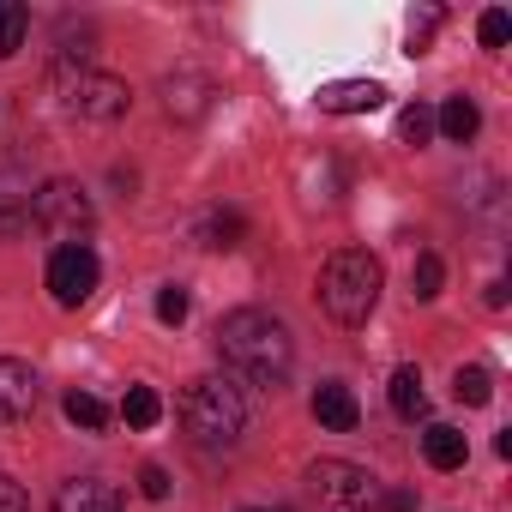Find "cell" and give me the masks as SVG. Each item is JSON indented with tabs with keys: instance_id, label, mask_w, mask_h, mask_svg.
<instances>
[{
	"instance_id": "obj_17",
	"label": "cell",
	"mask_w": 512,
	"mask_h": 512,
	"mask_svg": "<svg viewBox=\"0 0 512 512\" xmlns=\"http://www.w3.org/2000/svg\"><path fill=\"white\" fill-rule=\"evenodd\" d=\"M121 422H127V428H157V422H163V398H157L151 386H127V398H121Z\"/></svg>"
},
{
	"instance_id": "obj_22",
	"label": "cell",
	"mask_w": 512,
	"mask_h": 512,
	"mask_svg": "<svg viewBox=\"0 0 512 512\" xmlns=\"http://www.w3.org/2000/svg\"><path fill=\"white\" fill-rule=\"evenodd\" d=\"M187 308H193V296H187L181 284H163V290H157V320H163V326H181Z\"/></svg>"
},
{
	"instance_id": "obj_9",
	"label": "cell",
	"mask_w": 512,
	"mask_h": 512,
	"mask_svg": "<svg viewBox=\"0 0 512 512\" xmlns=\"http://www.w3.org/2000/svg\"><path fill=\"white\" fill-rule=\"evenodd\" d=\"M386 103V85L380 79H338V85H320V109L326 115H368Z\"/></svg>"
},
{
	"instance_id": "obj_7",
	"label": "cell",
	"mask_w": 512,
	"mask_h": 512,
	"mask_svg": "<svg viewBox=\"0 0 512 512\" xmlns=\"http://www.w3.org/2000/svg\"><path fill=\"white\" fill-rule=\"evenodd\" d=\"M308 482H314L326 500H338V506H374V500H380V476L362 470V464H344V458H320V464L308 470Z\"/></svg>"
},
{
	"instance_id": "obj_8",
	"label": "cell",
	"mask_w": 512,
	"mask_h": 512,
	"mask_svg": "<svg viewBox=\"0 0 512 512\" xmlns=\"http://www.w3.org/2000/svg\"><path fill=\"white\" fill-rule=\"evenodd\" d=\"M37 410V374L19 356H0V422H19Z\"/></svg>"
},
{
	"instance_id": "obj_4",
	"label": "cell",
	"mask_w": 512,
	"mask_h": 512,
	"mask_svg": "<svg viewBox=\"0 0 512 512\" xmlns=\"http://www.w3.org/2000/svg\"><path fill=\"white\" fill-rule=\"evenodd\" d=\"M55 103L79 121H121L133 91L115 79V73H97V67H61L55 73Z\"/></svg>"
},
{
	"instance_id": "obj_12",
	"label": "cell",
	"mask_w": 512,
	"mask_h": 512,
	"mask_svg": "<svg viewBox=\"0 0 512 512\" xmlns=\"http://www.w3.org/2000/svg\"><path fill=\"white\" fill-rule=\"evenodd\" d=\"M55 512H121V494L97 476H73V482H61Z\"/></svg>"
},
{
	"instance_id": "obj_25",
	"label": "cell",
	"mask_w": 512,
	"mask_h": 512,
	"mask_svg": "<svg viewBox=\"0 0 512 512\" xmlns=\"http://www.w3.org/2000/svg\"><path fill=\"white\" fill-rule=\"evenodd\" d=\"M139 494H145V500H169V470H163V464H145V470H139Z\"/></svg>"
},
{
	"instance_id": "obj_1",
	"label": "cell",
	"mask_w": 512,
	"mask_h": 512,
	"mask_svg": "<svg viewBox=\"0 0 512 512\" xmlns=\"http://www.w3.org/2000/svg\"><path fill=\"white\" fill-rule=\"evenodd\" d=\"M217 356H223L247 386L278 392V386L290 380V368H296V338H290V326H284L278 314H266V308H235V314H223V326H217Z\"/></svg>"
},
{
	"instance_id": "obj_26",
	"label": "cell",
	"mask_w": 512,
	"mask_h": 512,
	"mask_svg": "<svg viewBox=\"0 0 512 512\" xmlns=\"http://www.w3.org/2000/svg\"><path fill=\"white\" fill-rule=\"evenodd\" d=\"M0 512H31V506H25V488H19L13 476H0Z\"/></svg>"
},
{
	"instance_id": "obj_11",
	"label": "cell",
	"mask_w": 512,
	"mask_h": 512,
	"mask_svg": "<svg viewBox=\"0 0 512 512\" xmlns=\"http://www.w3.org/2000/svg\"><path fill=\"white\" fill-rule=\"evenodd\" d=\"M314 416H320V428L350 434V428L362 422V404H356V392H350L344 380H326V386L314 392Z\"/></svg>"
},
{
	"instance_id": "obj_21",
	"label": "cell",
	"mask_w": 512,
	"mask_h": 512,
	"mask_svg": "<svg viewBox=\"0 0 512 512\" xmlns=\"http://www.w3.org/2000/svg\"><path fill=\"white\" fill-rule=\"evenodd\" d=\"M428 133H434V109L410 103V109L398 115V139H404V145H428Z\"/></svg>"
},
{
	"instance_id": "obj_2",
	"label": "cell",
	"mask_w": 512,
	"mask_h": 512,
	"mask_svg": "<svg viewBox=\"0 0 512 512\" xmlns=\"http://www.w3.org/2000/svg\"><path fill=\"white\" fill-rule=\"evenodd\" d=\"M380 284H386V272H380L374 253L344 247V253H332L326 272H320V308L338 326H362L374 314V302H380Z\"/></svg>"
},
{
	"instance_id": "obj_20",
	"label": "cell",
	"mask_w": 512,
	"mask_h": 512,
	"mask_svg": "<svg viewBox=\"0 0 512 512\" xmlns=\"http://www.w3.org/2000/svg\"><path fill=\"white\" fill-rule=\"evenodd\" d=\"M452 398H458V404H488V398H494L488 368H458V374H452Z\"/></svg>"
},
{
	"instance_id": "obj_18",
	"label": "cell",
	"mask_w": 512,
	"mask_h": 512,
	"mask_svg": "<svg viewBox=\"0 0 512 512\" xmlns=\"http://www.w3.org/2000/svg\"><path fill=\"white\" fill-rule=\"evenodd\" d=\"M25 31H31V13L19 7V0H0V61L25 49Z\"/></svg>"
},
{
	"instance_id": "obj_3",
	"label": "cell",
	"mask_w": 512,
	"mask_h": 512,
	"mask_svg": "<svg viewBox=\"0 0 512 512\" xmlns=\"http://www.w3.org/2000/svg\"><path fill=\"white\" fill-rule=\"evenodd\" d=\"M181 428H187L193 446L223 452V446L241 440V428H247V404H241V392H235L229 380H193L187 398H181Z\"/></svg>"
},
{
	"instance_id": "obj_24",
	"label": "cell",
	"mask_w": 512,
	"mask_h": 512,
	"mask_svg": "<svg viewBox=\"0 0 512 512\" xmlns=\"http://www.w3.org/2000/svg\"><path fill=\"white\" fill-rule=\"evenodd\" d=\"M199 235H205V247H235V241H241V217L217 211V217H211V223H205Z\"/></svg>"
},
{
	"instance_id": "obj_10",
	"label": "cell",
	"mask_w": 512,
	"mask_h": 512,
	"mask_svg": "<svg viewBox=\"0 0 512 512\" xmlns=\"http://www.w3.org/2000/svg\"><path fill=\"white\" fill-rule=\"evenodd\" d=\"M31 217V169L19 157L0 163V229H19Z\"/></svg>"
},
{
	"instance_id": "obj_14",
	"label": "cell",
	"mask_w": 512,
	"mask_h": 512,
	"mask_svg": "<svg viewBox=\"0 0 512 512\" xmlns=\"http://www.w3.org/2000/svg\"><path fill=\"white\" fill-rule=\"evenodd\" d=\"M434 127H440V139L470 145V139H476V127H482V109H476L470 97H446V103H440V115H434Z\"/></svg>"
},
{
	"instance_id": "obj_23",
	"label": "cell",
	"mask_w": 512,
	"mask_h": 512,
	"mask_svg": "<svg viewBox=\"0 0 512 512\" xmlns=\"http://www.w3.org/2000/svg\"><path fill=\"white\" fill-rule=\"evenodd\" d=\"M476 37H482V49H506V37H512V19H506L500 7H488V13L476 19Z\"/></svg>"
},
{
	"instance_id": "obj_19",
	"label": "cell",
	"mask_w": 512,
	"mask_h": 512,
	"mask_svg": "<svg viewBox=\"0 0 512 512\" xmlns=\"http://www.w3.org/2000/svg\"><path fill=\"white\" fill-rule=\"evenodd\" d=\"M440 284H446L440 253H416V266H410V290H416V302H434V296H440Z\"/></svg>"
},
{
	"instance_id": "obj_27",
	"label": "cell",
	"mask_w": 512,
	"mask_h": 512,
	"mask_svg": "<svg viewBox=\"0 0 512 512\" xmlns=\"http://www.w3.org/2000/svg\"><path fill=\"white\" fill-rule=\"evenodd\" d=\"M386 512H416V494H386Z\"/></svg>"
},
{
	"instance_id": "obj_5",
	"label": "cell",
	"mask_w": 512,
	"mask_h": 512,
	"mask_svg": "<svg viewBox=\"0 0 512 512\" xmlns=\"http://www.w3.org/2000/svg\"><path fill=\"white\" fill-rule=\"evenodd\" d=\"M31 223H37L43 235H55L61 247H73V241L97 223V205H91V193H85L79 181H43V187L31 193Z\"/></svg>"
},
{
	"instance_id": "obj_6",
	"label": "cell",
	"mask_w": 512,
	"mask_h": 512,
	"mask_svg": "<svg viewBox=\"0 0 512 512\" xmlns=\"http://www.w3.org/2000/svg\"><path fill=\"white\" fill-rule=\"evenodd\" d=\"M103 284V260L85 247V241H73V247H55L49 253V296L61 302V308H79V302H91V290Z\"/></svg>"
},
{
	"instance_id": "obj_13",
	"label": "cell",
	"mask_w": 512,
	"mask_h": 512,
	"mask_svg": "<svg viewBox=\"0 0 512 512\" xmlns=\"http://www.w3.org/2000/svg\"><path fill=\"white\" fill-rule=\"evenodd\" d=\"M422 458H428L434 470H464V458H470V440H464L452 422H428V434H422Z\"/></svg>"
},
{
	"instance_id": "obj_15",
	"label": "cell",
	"mask_w": 512,
	"mask_h": 512,
	"mask_svg": "<svg viewBox=\"0 0 512 512\" xmlns=\"http://www.w3.org/2000/svg\"><path fill=\"white\" fill-rule=\"evenodd\" d=\"M386 398H392V410H398L404 422H422V416H428V392H422V368H410V362H404V368L392 374V392H386Z\"/></svg>"
},
{
	"instance_id": "obj_16",
	"label": "cell",
	"mask_w": 512,
	"mask_h": 512,
	"mask_svg": "<svg viewBox=\"0 0 512 512\" xmlns=\"http://www.w3.org/2000/svg\"><path fill=\"white\" fill-rule=\"evenodd\" d=\"M61 410H67V422H73V428H85V434H97V428H109V404H103L97 392H79V386H73Z\"/></svg>"
}]
</instances>
